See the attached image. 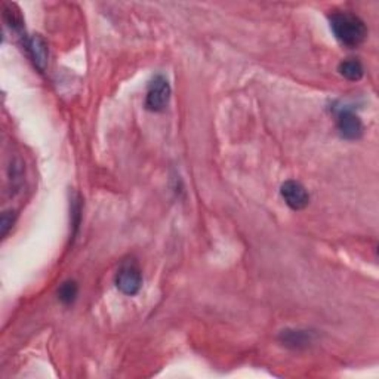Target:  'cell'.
Segmentation results:
<instances>
[{"label":"cell","instance_id":"1","mask_svg":"<svg viewBox=\"0 0 379 379\" xmlns=\"http://www.w3.org/2000/svg\"><path fill=\"white\" fill-rule=\"evenodd\" d=\"M329 23L338 42L347 47H357L366 41L367 28L365 21L352 12L332 14Z\"/></svg>","mask_w":379,"mask_h":379},{"label":"cell","instance_id":"2","mask_svg":"<svg viewBox=\"0 0 379 379\" xmlns=\"http://www.w3.org/2000/svg\"><path fill=\"white\" fill-rule=\"evenodd\" d=\"M116 286L125 295L134 297L142 286V274L138 265L134 261H126L122 264L116 274Z\"/></svg>","mask_w":379,"mask_h":379},{"label":"cell","instance_id":"3","mask_svg":"<svg viewBox=\"0 0 379 379\" xmlns=\"http://www.w3.org/2000/svg\"><path fill=\"white\" fill-rule=\"evenodd\" d=\"M170 100V84L168 79L163 76H156V78L150 82L146 106L150 111H162L166 108L168 102Z\"/></svg>","mask_w":379,"mask_h":379},{"label":"cell","instance_id":"4","mask_svg":"<svg viewBox=\"0 0 379 379\" xmlns=\"http://www.w3.org/2000/svg\"><path fill=\"white\" fill-rule=\"evenodd\" d=\"M282 197L293 211H302L310 203L306 187L298 181H286L282 185Z\"/></svg>","mask_w":379,"mask_h":379},{"label":"cell","instance_id":"5","mask_svg":"<svg viewBox=\"0 0 379 379\" xmlns=\"http://www.w3.org/2000/svg\"><path fill=\"white\" fill-rule=\"evenodd\" d=\"M338 130L345 139H358L363 135V123L353 111L343 110L338 116Z\"/></svg>","mask_w":379,"mask_h":379},{"label":"cell","instance_id":"6","mask_svg":"<svg viewBox=\"0 0 379 379\" xmlns=\"http://www.w3.org/2000/svg\"><path fill=\"white\" fill-rule=\"evenodd\" d=\"M25 47H27V52H28V55H30L33 64H34V67L41 73H43L46 70V65H47V56H49V52H47V45H46L43 37L39 34L30 37V39H28L25 43Z\"/></svg>","mask_w":379,"mask_h":379},{"label":"cell","instance_id":"7","mask_svg":"<svg viewBox=\"0 0 379 379\" xmlns=\"http://www.w3.org/2000/svg\"><path fill=\"white\" fill-rule=\"evenodd\" d=\"M3 20H5L6 25L11 28L14 33L23 34L24 20H23V15L20 12V9H18L15 5L5 3V6H3Z\"/></svg>","mask_w":379,"mask_h":379},{"label":"cell","instance_id":"8","mask_svg":"<svg viewBox=\"0 0 379 379\" xmlns=\"http://www.w3.org/2000/svg\"><path fill=\"white\" fill-rule=\"evenodd\" d=\"M280 339L286 347L301 348L310 344L311 336L306 330H283L280 334Z\"/></svg>","mask_w":379,"mask_h":379},{"label":"cell","instance_id":"9","mask_svg":"<svg viewBox=\"0 0 379 379\" xmlns=\"http://www.w3.org/2000/svg\"><path fill=\"white\" fill-rule=\"evenodd\" d=\"M338 70L343 78H345L347 80H352V82L360 80L365 74V69H363L362 62H360L358 60H354V58L341 62Z\"/></svg>","mask_w":379,"mask_h":379},{"label":"cell","instance_id":"10","mask_svg":"<svg viewBox=\"0 0 379 379\" xmlns=\"http://www.w3.org/2000/svg\"><path fill=\"white\" fill-rule=\"evenodd\" d=\"M78 293H79L78 283L69 280L61 284V288L58 289V298L62 304L70 306L76 301V298H78Z\"/></svg>","mask_w":379,"mask_h":379},{"label":"cell","instance_id":"11","mask_svg":"<svg viewBox=\"0 0 379 379\" xmlns=\"http://www.w3.org/2000/svg\"><path fill=\"white\" fill-rule=\"evenodd\" d=\"M16 220V214L14 211H8L2 215V220H0V230H2V237H6L9 230L12 229Z\"/></svg>","mask_w":379,"mask_h":379}]
</instances>
